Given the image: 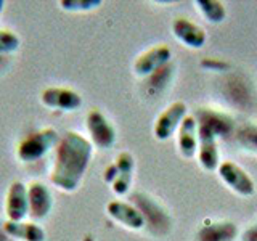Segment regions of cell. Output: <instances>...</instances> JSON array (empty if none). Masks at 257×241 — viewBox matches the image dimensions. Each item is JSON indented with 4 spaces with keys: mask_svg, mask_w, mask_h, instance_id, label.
Instances as JSON below:
<instances>
[{
    "mask_svg": "<svg viewBox=\"0 0 257 241\" xmlns=\"http://www.w3.org/2000/svg\"><path fill=\"white\" fill-rule=\"evenodd\" d=\"M93 155V145L76 131H68L56 145L50 183L64 193H74Z\"/></svg>",
    "mask_w": 257,
    "mask_h": 241,
    "instance_id": "6da1fadb",
    "label": "cell"
},
{
    "mask_svg": "<svg viewBox=\"0 0 257 241\" xmlns=\"http://www.w3.org/2000/svg\"><path fill=\"white\" fill-rule=\"evenodd\" d=\"M60 139V134L53 127H44L24 137L18 145L16 155L21 163H34L42 159L52 148H56Z\"/></svg>",
    "mask_w": 257,
    "mask_h": 241,
    "instance_id": "7a4b0ae2",
    "label": "cell"
},
{
    "mask_svg": "<svg viewBox=\"0 0 257 241\" xmlns=\"http://www.w3.org/2000/svg\"><path fill=\"white\" fill-rule=\"evenodd\" d=\"M87 131L90 135V143L100 150H108L116 143V131L108 117L100 109L88 111L87 119Z\"/></svg>",
    "mask_w": 257,
    "mask_h": 241,
    "instance_id": "3957f363",
    "label": "cell"
},
{
    "mask_svg": "<svg viewBox=\"0 0 257 241\" xmlns=\"http://www.w3.org/2000/svg\"><path fill=\"white\" fill-rule=\"evenodd\" d=\"M187 117V104L183 101H174L161 112L155 120L153 135L159 142H166L179 131L182 120Z\"/></svg>",
    "mask_w": 257,
    "mask_h": 241,
    "instance_id": "277c9868",
    "label": "cell"
},
{
    "mask_svg": "<svg viewBox=\"0 0 257 241\" xmlns=\"http://www.w3.org/2000/svg\"><path fill=\"white\" fill-rule=\"evenodd\" d=\"M219 177L227 187L239 196H252L255 193L254 180L247 175L243 167H239L233 161H223L219 164Z\"/></svg>",
    "mask_w": 257,
    "mask_h": 241,
    "instance_id": "5b68a950",
    "label": "cell"
},
{
    "mask_svg": "<svg viewBox=\"0 0 257 241\" xmlns=\"http://www.w3.org/2000/svg\"><path fill=\"white\" fill-rule=\"evenodd\" d=\"M198 161L207 172L219 169V150H217V134L204 123H198Z\"/></svg>",
    "mask_w": 257,
    "mask_h": 241,
    "instance_id": "8992f818",
    "label": "cell"
},
{
    "mask_svg": "<svg viewBox=\"0 0 257 241\" xmlns=\"http://www.w3.org/2000/svg\"><path fill=\"white\" fill-rule=\"evenodd\" d=\"M40 101L45 108L72 112L82 106V96L68 87H47L40 93Z\"/></svg>",
    "mask_w": 257,
    "mask_h": 241,
    "instance_id": "52a82bcc",
    "label": "cell"
},
{
    "mask_svg": "<svg viewBox=\"0 0 257 241\" xmlns=\"http://www.w3.org/2000/svg\"><path fill=\"white\" fill-rule=\"evenodd\" d=\"M171 58L172 52L167 45H155L137 56L134 61V72L139 77H150L158 69L169 64Z\"/></svg>",
    "mask_w": 257,
    "mask_h": 241,
    "instance_id": "ba28073f",
    "label": "cell"
},
{
    "mask_svg": "<svg viewBox=\"0 0 257 241\" xmlns=\"http://www.w3.org/2000/svg\"><path fill=\"white\" fill-rule=\"evenodd\" d=\"M28 204H29L28 215L32 219V222L44 220L53 207V198L50 190L39 180L31 182L28 185Z\"/></svg>",
    "mask_w": 257,
    "mask_h": 241,
    "instance_id": "9c48e42d",
    "label": "cell"
},
{
    "mask_svg": "<svg viewBox=\"0 0 257 241\" xmlns=\"http://www.w3.org/2000/svg\"><path fill=\"white\" fill-rule=\"evenodd\" d=\"M29 212L28 204V185L21 180H15L8 187L7 199H5V214L7 220L12 222H23Z\"/></svg>",
    "mask_w": 257,
    "mask_h": 241,
    "instance_id": "30bf717a",
    "label": "cell"
},
{
    "mask_svg": "<svg viewBox=\"0 0 257 241\" xmlns=\"http://www.w3.org/2000/svg\"><path fill=\"white\" fill-rule=\"evenodd\" d=\"M106 212L112 220H116L128 230H142L145 227V215L140 209L124 201H109L106 204Z\"/></svg>",
    "mask_w": 257,
    "mask_h": 241,
    "instance_id": "8fae6325",
    "label": "cell"
},
{
    "mask_svg": "<svg viewBox=\"0 0 257 241\" xmlns=\"http://www.w3.org/2000/svg\"><path fill=\"white\" fill-rule=\"evenodd\" d=\"M172 34L179 42H182L185 47L193 48V50L204 47L207 39L203 28L187 18H182V16L172 21Z\"/></svg>",
    "mask_w": 257,
    "mask_h": 241,
    "instance_id": "7c38bea8",
    "label": "cell"
},
{
    "mask_svg": "<svg viewBox=\"0 0 257 241\" xmlns=\"http://www.w3.org/2000/svg\"><path fill=\"white\" fill-rule=\"evenodd\" d=\"M114 164L117 167V177H116V180L112 182L111 190L114 195L124 196L132 185L135 161H134V156L128 151H120L114 159Z\"/></svg>",
    "mask_w": 257,
    "mask_h": 241,
    "instance_id": "4fadbf2b",
    "label": "cell"
},
{
    "mask_svg": "<svg viewBox=\"0 0 257 241\" xmlns=\"http://www.w3.org/2000/svg\"><path fill=\"white\" fill-rule=\"evenodd\" d=\"M177 134H179L177 142H179L180 155L187 159H191L198 153V124L195 116L191 114L185 117Z\"/></svg>",
    "mask_w": 257,
    "mask_h": 241,
    "instance_id": "5bb4252c",
    "label": "cell"
},
{
    "mask_svg": "<svg viewBox=\"0 0 257 241\" xmlns=\"http://www.w3.org/2000/svg\"><path fill=\"white\" fill-rule=\"evenodd\" d=\"M4 231L18 241H45V230L36 222H4Z\"/></svg>",
    "mask_w": 257,
    "mask_h": 241,
    "instance_id": "9a60e30c",
    "label": "cell"
},
{
    "mask_svg": "<svg viewBox=\"0 0 257 241\" xmlns=\"http://www.w3.org/2000/svg\"><path fill=\"white\" fill-rule=\"evenodd\" d=\"M238 228L233 222H212L203 225L196 233V241H235Z\"/></svg>",
    "mask_w": 257,
    "mask_h": 241,
    "instance_id": "2e32d148",
    "label": "cell"
},
{
    "mask_svg": "<svg viewBox=\"0 0 257 241\" xmlns=\"http://www.w3.org/2000/svg\"><path fill=\"white\" fill-rule=\"evenodd\" d=\"M193 116H195L198 123L207 124L217 134V137L228 135L233 131V120L227 114H222V112L215 111V109L199 108Z\"/></svg>",
    "mask_w": 257,
    "mask_h": 241,
    "instance_id": "e0dca14e",
    "label": "cell"
},
{
    "mask_svg": "<svg viewBox=\"0 0 257 241\" xmlns=\"http://www.w3.org/2000/svg\"><path fill=\"white\" fill-rule=\"evenodd\" d=\"M195 5L198 7L199 13L212 24H219L227 18V10L219 0H196Z\"/></svg>",
    "mask_w": 257,
    "mask_h": 241,
    "instance_id": "ac0fdd59",
    "label": "cell"
},
{
    "mask_svg": "<svg viewBox=\"0 0 257 241\" xmlns=\"http://www.w3.org/2000/svg\"><path fill=\"white\" fill-rule=\"evenodd\" d=\"M103 5L101 0H61L60 7L66 12H92Z\"/></svg>",
    "mask_w": 257,
    "mask_h": 241,
    "instance_id": "d6986e66",
    "label": "cell"
},
{
    "mask_svg": "<svg viewBox=\"0 0 257 241\" xmlns=\"http://www.w3.org/2000/svg\"><path fill=\"white\" fill-rule=\"evenodd\" d=\"M20 37L8 29H0V55L13 53L20 48Z\"/></svg>",
    "mask_w": 257,
    "mask_h": 241,
    "instance_id": "ffe728a7",
    "label": "cell"
},
{
    "mask_svg": "<svg viewBox=\"0 0 257 241\" xmlns=\"http://www.w3.org/2000/svg\"><path fill=\"white\" fill-rule=\"evenodd\" d=\"M238 139L244 150L257 153V126H246L239 132Z\"/></svg>",
    "mask_w": 257,
    "mask_h": 241,
    "instance_id": "44dd1931",
    "label": "cell"
},
{
    "mask_svg": "<svg viewBox=\"0 0 257 241\" xmlns=\"http://www.w3.org/2000/svg\"><path fill=\"white\" fill-rule=\"evenodd\" d=\"M116 177H117V167H116L114 163H112V164H109L106 169H104L103 180L106 182V183H109V185H112V182L116 180Z\"/></svg>",
    "mask_w": 257,
    "mask_h": 241,
    "instance_id": "7402d4cb",
    "label": "cell"
},
{
    "mask_svg": "<svg viewBox=\"0 0 257 241\" xmlns=\"http://www.w3.org/2000/svg\"><path fill=\"white\" fill-rule=\"evenodd\" d=\"M243 241H257V223H254L252 227H249L243 233Z\"/></svg>",
    "mask_w": 257,
    "mask_h": 241,
    "instance_id": "603a6c76",
    "label": "cell"
},
{
    "mask_svg": "<svg viewBox=\"0 0 257 241\" xmlns=\"http://www.w3.org/2000/svg\"><path fill=\"white\" fill-rule=\"evenodd\" d=\"M4 7H5V2H4V0H0V13L4 12Z\"/></svg>",
    "mask_w": 257,
    "mask_h": 241,
    "instance_id": "cb8c5ba5",
    "label": "cell"
}]
</instances>
